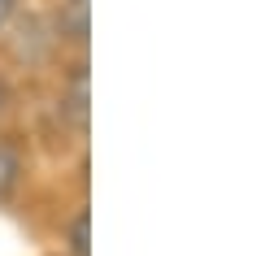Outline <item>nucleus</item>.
Masks as SVG:
<instances>
[{
    "mask_svg": "<svg viewBox=\"0 0 261 256\" xmlns=\"http://www.w3.org/2000/svg\"><path fill=\"white\" fill-rule=\"evenodd\" d=\"M22 178H27V152L18 139L0 135V204H9L22 191Z\"/></svg>",
    "mask_w": 261,
    "mask_h": 256,
    "instance_id": "obj_1",
    "label": "nucleus"
},
{
    "mask_svg": "<svg viewBox=\"0 0 261 256\" xmlns=\"http://www.w3.org/2000/svg\"><path fill=\"white\" fill-rule=\"evenodd\" d=\"M70 256H87V209H79L70 221Z\"/></svg>",
    "mask_w": 261,
    "mask_h": 256,
    "instance_id": "obj_2",
    "label": "nucleus"
},
{
    "mask_svg": "<svg viewBox=\"0 0 261 256\" xmlns=\"http://www.w3.org/2000/svg\"><path fill=\"white\" fill-rule=\"evenodd\" d=\"M18 9H22V0H0V31H9L18 22Z\"/></svg>",
    "mask_w": 261,
    "mask_h": 256,
    "instance_id": "obj_3",
    "label": "nucleus"
},
{
    "mask_svg": "<svg viewBox=\"0 0 261 256\" xmlns=\"http://www.w3.org/2000/svg\"><path fill=\"white\" fill-rule=\"evenodd\" d=\"M9 109H13V87H9V78L0 74V122L9 118Z\"/></svg>",
    "mask_w": 261,
    "mask_h": 256,
    "instance_id": "obj_4",
    "label": "nucleus"
}]
</instances>
